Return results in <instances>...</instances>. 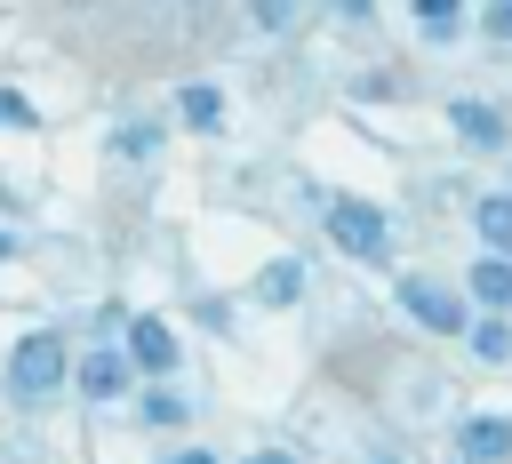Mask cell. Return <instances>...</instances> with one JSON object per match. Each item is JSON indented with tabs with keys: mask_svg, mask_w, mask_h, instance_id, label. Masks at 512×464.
Wrapping results in <instances>:
<instances>
[{
	"mask_svg": "<svg viewBox=\"0 0 512 464\" xmlns=\"http://www.w3.org/2000/svg\"><path fill=\"white\" fill-rule=\"evenodd\" d=\"M328 232H336V248L376 256V248H384V208H368V200H336V208H328Z\"/></svg>",
	"mask_w": 512,
	"mask_h": 464,
	"instance_id": "obj_2",
	"label": "cell"
},
{
	"mask_svg": "<svg viewBox=\"0 0 512 464\" xmlns=\"http://www.w3.org/2000/svg\"><path fill=\"white\" fill-rule=\"evenodd\" d=\"M248 464H296V456H280V448H264V456H248Z\"/></svg>",
	"mask_w": 512,
	"mask_h": 464,
	"instance_id": "obj_19",
	"label": "cell"
},
{
	"mask_svg": "<svg viewBox=\"0 0 512 464\" xmlns=\"http://www.w3.org/2000/svg\"><path fill=\"white\" fill-rule=\"evenodd\" d=\"M296 288H304V272H296V264H272V272H264V304H288Z\"/></svg>",
	"mask_w": 512,
	"mask_h": 464,
	"instance_id": "obj_12",
	"label": "cell"
},
{
	"mask_svg": "<svg viewBox=\"0 0 512 464\" xmlns=\"http://www.w3.org/2000/svg\"><path fill=\"white\" fill-rule=\"evenodd\" d=\"M64 368H72V360H64V336L32 328V336L8 352V392H16V400H40V392H56V384H64Z\"/></svg>",
	"mask_w": 512,
	"mask_h": 464,
	"instance_id": "obj_1",
	"label": "cell"
},
{
	"mask_svg": "<svg viewBox=\"0 0 512 464\" xmlns=\"http://www.w3.org/2000/svg\"><path fill=\"white\" fill-rule=\"evenodd\" d=\"M216 112H224L216 88H184V120H192V128H216Z\"/></svg>",
	"mask_w": 512,
	"mask_h": 464,
	"instance_id": "obj_11",
	"label": "cell"
},
{
	"mask_svg": "<svg viewBox=\"0 0 512 464\" xmlns=\"http://www.w3.org/2000/svg\"><path fill=\"white\" fill-rule=\"evenodd\" d=\"M80 392H88V400H120V392H128V360H120V352H88V360H80Z\"/></svg>",
	"mask_w": 512,
	"mask_h": 464,
	"instance_id": "obj_6",
	"label": "cell"
},
{
	"mask_svg": "<svg viewBox=\"0 0 512 464\" xmlns=\"http://www.w3.org/2000/svg\"><path fill=\"white\" fill-rule=\"evenodd\" d=\"M416 16H424V32H456V0H424Z\"/></svg>",
	"mask_w": 512,
	"mask_h": 464,
	"instance_id": "obj_13",
	"label": "cell"
},
{
	"mask_svg": "<svg viewBox=\"0 0 512 464\" xmlns=\"http://www.w3.org/2000/svg\"><path fill=\"white\" fill-rule=\"evenodd\" d=\"M472 296L504 312V304H512V264H504V256H480V264H472Z\"/></svg>",
	"mask_w": 512,
	"mask_h": 464,
	"instance_id": "obj_7",
	"label": "cell"
},
{
	"mask_svg": "<svg viewBox=\"0 0 512 464\" xmlns=\"http://www.w3.org/2000/svg\"><path fill=\"white\" fill-rule=\"evenodd\" d=\"M472 352H480V360H512V328H504V320H480V328H472Z\"/></svg>",
	"mask_w": 512,
	"mask_h": 464,
	"instance_id": "obj_10",
	"label": "cell"
},
{
	"mask_svg": "<svg viewBox=\"0 0 512 464\" xmlns=\"http://www.w3.org/2000/svg\"><path fill=\"white\" fill-rule=\"evenodd\" d=\"M400 304H408L424 328H464V304H456L448 288H432V280H400Z\"/></svg>",
	"mask_w": 512,
	"mask_h": 464,
	"instance_id": "obj_3",
	"label": "cell"
},
{
	"mask_svg": "<svg viewBox=\"0 0 512 464\" xmlns=\"http://www.w3.org/2000/svg\"><path fill=\"white\" fill-rule=\"evenodd\" d=\"M488 32H496V40H512V0H504V8H488Z\"/></svg>",
	"mask_w": 512,
	"mask_h": 464,
	"instance_id": "obj_17",
	"label": "cell"
},
{
	"mask_svg": "<svg viewBox=\"0 0 512 464\" xmlns=\"http://www.w3.org/2000/svg\"><path fill=\"white\" fill-rule=\"evenodd\" d=\"M480 240L512 264V200H504V192H488V200H480Z\"/></svg>",
	"mask_w": 512,
	"mask_h": 464,
	"instance_id": "obj_8",
	"label": "cell"
},
{
	"mask_svg": "<svg viewBox=\"0 0 512 464\" xmlns=\"http://www.w3.org/2000/svg\"><path fill=\"white\" fill-rule=\"evenodd\" d=\"M0 256H8V232H0Z\"/></svg>",
	"mask_w": 512,
	"mask_h": 464,
	"instance_id": "obj_20",
	"label": "cell"
},
{
	"mask_svg": "<svg viewBox=\"0 0 512 464\" xmlns=\"http://www.w3.org/2000/svg\"><path fill=\"white\" fill-rule=\"evenodd\" d=\"M456 128H464V144H504V112H488V104H456Z\"/></svg>",
	"mask_w": 512,
	"mask_h": 464,
	"instance_id": "obj_9",
	"label": "cell"
},
{
	"mask_svg": "<svg viewBox=\"0 0 512 464\" xmlns=\"http://www.w3.org/2000/svg\"><path fill=\"white\" fill-rule=\"evenodd\" d=\"M112 152H120V160H144V152H152V128H120Z\"/></svg>",
	"mask_w": 512,
	"mask_h": 464,
	"instance_id": "obj_14",
	"label": "cell"
},
{
	"mask_svg": "<svg viewBox=\"0 0 512 464\" xmlns=\"http://www.w3.org/2000/svg\"><path fill=\"white\" fill-rule=\"evenodd\" d=\"M176 464H216V456H208V448H184V456H176Z\"/></svg>",
	"mask_w": 512,
	"mask_h": 464,
	"instance_id": "obj_18",
	"label": "cell"
},
{
	"mask_svg": "<svg viewBox=\"0 0 512 464\" xmlns=\"http://www.w3.org/2000/svg\"><path fill=\"white\" fill-rule=\"evenodd\" d=\"M456 448H464V464H496V456H512V424L504 416H472L456 432Z\"/></svg>",
	"mask_w": 512,
	"mask_h": 464,
	"instance_id": "obj_4",
	"label": "cell"
},
{
	"mask_svg": "<svg viewBox=\"0 0 512 464\" xmlns=\"http://www.w3.org/2000/svg\"><path fill=\"white\" fill-rule=\"evenodd\" d=\"M144 416H152V424H184V400H176V392H152Z\"/></svg>",
	"mask_w": 512,
	"mask_h": 464,
	"instance_id": "obj_15",
	"label": "cell"
},
{
	"mask_svg": "<svg viewBox=\"0 0 512 464\" xmlns=\"http://www.w3.org/2000/svg\"><path fill=\"white\" fill-rule=\"evenodd\" d=\"M0 120H32V104H24L16 88H0Z\"/></svg>",
	"mask_w": 512,
	"mask_h": 464,
	"instance_id": "obj_16",
	"label": "cell"
},
{
	"mask_svg": "<svg viewBox=\"0 0 512 464\" xmlns=\"http://www.w3.org/2000/svg\"><path fill=\"white\" fill-rule=\"evenodd\" d=\"M128 352H136V368L168 376V368H176V336H168V320H136V328H128Z\"/></svg>",
	"mask_w": 512,
	"mask_h": 464,
	"instance_id": "obj_5",
	"label": "cell"
}]
</instances>
